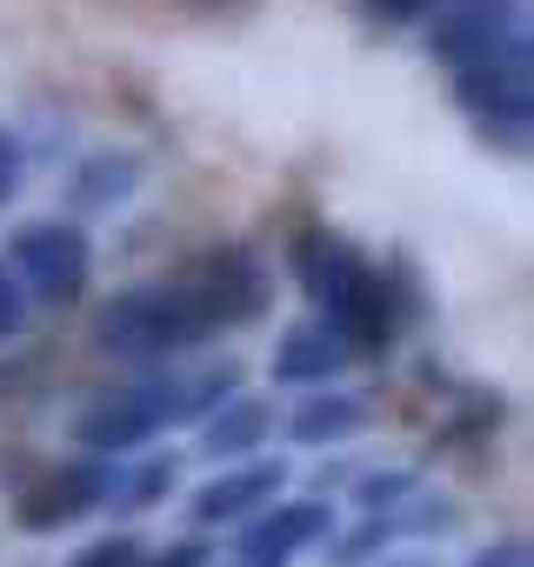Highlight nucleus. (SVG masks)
<instances>
[{"mask_svg": "<svg viewBox=\"0 0 534 567\" xmlns=\"http://www.w3.org/2000/svg\"><path fill=\"white\" fill-rule=\"evenodd\" d=\"M374 567H428V560H414V554H408V560H374Z\"/></svg>", "mask_w": 534, "mask_h": 567, "instance_id": "obj_23", "label": "nucleus"}, {"mask_svg": "<svg viewBox=\"0 0 534 567\" xmlns=\"http://www.w3.org/2000/svg\"><path fill=\"white\" fill-rule=\"evenodd\" d=\"M174 280L187 288V301L207 315L214 334L254 321V315L267 308V295H275V280H267V260H260L254 247H240V240H234V247H207V254H194Z\"/></svg>", "mask_w": 534, "mask_h": 567, "instance_id": "obj_6", "label": "nucleus"}, {"mask_svg": "<svg viewBox=\"0 0 534 567\" xmlns=\"http://www.w3.org/2000/svg\"><path fill=\"white\" fill-rule=\"evenodd\" d=\"M275 427V408L260 394H227L207 421H201V454L207 461H254V447Z\"/></svg>", "mask_w": 534, "mask_h": 567, "instance_id": "obj_11", "label": "nucleus"}, {"mask_svg": "<svg viewBox=\"0 0 534 567\" xmlns=\"http://www.w3.org/2000/svg\"><path fill=\"white\" fill-rule=\"evenodd\" d=\"M295 267H301L308 301L321 308L315 321H328V328L348 341V354H374V348H388V341L401 334L394 280H388V274H374V267H368V254H361L348 234L315 227V234L301 240Z\"/></svg>", "mask_w": 534, "mask_h": 567, "instance_id": "obj_2", "label": "nucleus"}, {"mask_svg": "<svg viewBox=\"0 0 534 567\" xmlns=\"http://www.w3.org/2000/svg\"><path fill=\"white\" fill-rule=\"evenodd\" d=\"M514 41H527L521 0H441V8H434V28H428V54L448 61L454 74L494 61V54L514 48Z\"/></svg>", "mask_w": 534, "mask_h": 567, "instance_id": "obj_7", "label": "nucleus"}, {"mask_svg": "<svg viewBox=\"0 0 534 567\" xmlns=\"http://www.w3.org/2000/svg\"><path fill=\"white\" fill-rule=\"evenodd\" d=\"M414 487H421V481H414L408 467H401V474H368V481L355 487V501H361V507H374V514H388V507H401Z\"/></svg>", "mask_w": 534, "mask_h": 567, "instance_id": "obj_16", "label": "nucleus"}, {"mask_svg": "<svg viewBox=\"0 0 534 567\" xmlns=\"http://www.w3.org/2000/svg\"><path fill=\"white\" fill-rule=\"evenodd\" d=\"M134 187H141V154H127V147H101V154H88V161L68 174V194H74L81 214H107V207H121Z\"/></svg>", "mask_w": 534, "mask_h": 567, "instance_id": "obj_13", "label": "nucleus"}, {"mask_svg": "<svg viewBox=\"0 0 534 567\" xmlns=\"http://www.w3.org/2000/svg\"><path fill=\"white\" fill-rule=\"evenodd\" d=\"M281 487H288V467L281 461H234V467H220L207 487H194V501H187V514L201 520V527H227V520H254L260 507H275L281 501Z\"/></svg>", "mask_w": 534, "mask_h": 567, "instance_id": "obj_10", "label": "nucleus"}, {"mask_svg": "<svg viewBox=\"0 0 534 567\" xmlns=\"http://www.w3.org/2000/svg\"><path fill=\"white\" fill-rule=\"evenodd\" d=\"M328 527H335V507H328V501H281V507H260L254 520H240L234 560H254V567H288V560H295L301 547H315Z\"/></svg>", "mask_w": 534, "mask_h": 567, "instance_id": "obj_9", "label": "nucleus"}, {"mask_svg": "<svg viewBox=\"0 0 534 567\" xmlns=\"http://www.w3.org/2000/svg\"><path fill=\"white\" fill-rule=\"evenodd\" d=\"M28 328V295H21V280L8 274V260H0V341H14Z\"/></svg>", "mask_w": 534, "mask_h": 567, "instance_id": "obj_17", "label": "nucleus"}, {"mask_svg": "<svg viewBox=\"0 0 534 567\" xmlns=\"http://www.w3.org/2000/svg\"><path fill=\"white\" fill-rule=\"evenodd\" d=\"M468 567H534V554H527V540H494V547H481Z\"/></svg>", "mask_w": 534, "mask_h": 567, "instance_id": "obj_22", "label": "nucleus"}, {"mask_svg": "<svg viewBox=\"0 0 534 567\" xmlns=\"http://www.w3.org/2000/svg\"><path fill=\"white\" fill-rule=\"evenodd\" d=\"M441 0H361V14L388 21V28H408V21H434Z\"/></svg>", "mask_w": 534, "mask_h": 567, "instance_id": "obj_18", "label": "nucleus"}, {"mask_svg": "<svg viewBox=\"0 0 534 567\" xmlns=\"http://www.w3.org/2000/svg\"><path fill=\"white\" fill-rule=\"evenodd\" d=\"M454 101L468 107V121L481 127V141H487V147L521 154V147H527V121H534L527 41L501 48V54H494V61H481V68H461V74H454Z\"/></svg>", "mask_w": 534, "mask_h": 567, "instance_id": "obj_4", "label": "nucleus"}, {"mask_svg": "<svg viewBox=\"0 0 534 567\" xmlns=\"http://www.w3.org/2000/svg\"><path fill=\"white\" fill-rule=\"evenodd\" d=\"M201 341H214V328H207V315L187 301V288H181L174 274H167V280H147V288L114 295V301L94 315V348L114 354V361L161 368V361L194 354Z\"/></svg>", "mask_w": 534, "mask_h": 567, "instance_id": "obj_3", "label": "nucleus"}, {"mask_svg": "<svg viewBox=\"0 0 534 567\" xmlns=\"http://www.w3.org/2000/svg\"><path fill=\"white\" fill-rule=\"evenodd\" d=\"M227 394H240V368H234V361H161V368H147L141 381L94 394V401L74 414V441H81L88 454L114 461V454L154 441V434L174 427V421H207Z\"/></svg>", "mask_w": 534, "mask_h": 567, "instance_id": "obj_1", "label": "nucleus"}, {"mask_svg": "<svg viewBox=\"0 0 534 567\" xmlns=\"http://www.w3.org/2000/svg\"><path fill=\"white\" fill-rule=\"evenodd\" d=\"M174 454H147L141 467H114V481H107V507L114 514H141V507H154L167 487H174Z\"/></svg>", "mask_w": 534, "mask_h": 567, "instance_id": "obj_15", "label": "nucleus"}, {"mask_svg": "<svg viewBox=\"0 0 534 567\" xmlns=\"http://www.w3.org/2000/svg\"><path fill=\"white\" fill-rule=\"evenodd\" d=\"M21 174H28V154H21V134L14 127H0V207L14 200V187H21Z\"/></svg>", "mask_w": 534, "mask_h": 567, "instance_id": "obj_20", "label": "nucleus"}, {"mask_svg": "<svg viewBox=\"0 0 534 567\" xmlns=\"http://www.w3.org/2000/svg\"><path fill=\"white\" fill-rule=\"evenodd\" d=\"M348 341L328 328V321H295L275 348V381H335L348 368Z\"/></svg>", "mask_w": 534, "mask_h": 567, "instance_id": "obj_12", "label": "nucleus"}, {"mask_svg": "<svg viewBox=\"0 0 534 567\" xmlns=\"http://www.w3.org/2000/svg\"><path fill=\"white\" fill-rule=\"evenodd\" d=\"M361 427H368V401L361 394H308L288 414V441H301V447H335V441H348Z\"/></svg>", "mask_w": 534, "mask_h": 567, "instance_id": "obj_14", "label": "nucleus"}, {"mask_svg": "<svg viewBox=\"0 0 534 567\" xmlns=\"http://www.w3.org/2000/svg\"><path fill=\"white\" fill-rule=\"evenodd\" d=\"M107 481H114V461H101V454L61 461V467H41V474L21 487V501H14V527H28V534H54V527L81 520V514L107 507Z\"/></svg>", "mask_w": 534, "mask_h": 567, "instance_id": "obj_8", "label": "nucleus"}, {"mask_svg": "<svg viewBox=\"0 0 534 567\" xmlns=\"http://www.w3.org/2000/svg\"><path fill=\"white\" fill-rule=\"evenodd\" d=\"M134 560H141V540L134 534H114V540H94L74 567H134Z\"/></svg>", "mask_w": 534, "mask_h": 567, "instance_id": "obj_19", "label": "nucleus"}, {"mask_svg": "<svg viewBox=\"0 0 534 567\" xmlns=\"http://www.w3.org/2000/svg\"><path fill=\"white\" fill-rule=\"evenodd\" d=\"M8 254H14L8 274L21 280V295H34L41 308H74L88 295L94 254H88V234L74 220H28V227H14Z\"/></svg>", "mask_w": 534, "mask_h": 567, "instance_id": "obj_5", "label": "nucleus"}, {"mask_svg": "<svg viewBox=\"0 0 534 567\" xmlns=\"http://www.w3.org/2000/svg\"><path fill=\"white\" fill-rule=\"evenodd\" d=\"M134 567H207V540H174L167 554H154V560L141 554Z\"/></svg>", "mask_w": 534, "mask_h": 567, "instance_id": "obj_21", "label": "nucleus"}]
</instances>
